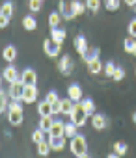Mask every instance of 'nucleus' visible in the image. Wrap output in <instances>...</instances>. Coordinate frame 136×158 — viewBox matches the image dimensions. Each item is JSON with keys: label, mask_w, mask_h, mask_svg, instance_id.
<instances>
[{"label": "nucleus", "mask_w": 136, "mask_h": 158, "mask_svg": "<svg viewBox=\"0 0 136 158\" xmlns=\"http://www.w3.org/2000/svg\"><path fill=\"white\" fill-rule=\"evenodd\" d=\"M36 99H37V88H36V86H24V91H23V102L32 104V102H36Z\"/></svg>", "instance_id": "nucleus-4"}, {"label": "nucleus", "mask_w": 136, "mask_h": 158, "mask_svg": "<svg viewBox=\"0 0 136 158\" xmlns=\"http://www.w3.org/2000/svg\"><path fill=\"white\" fill-rule=\"evenodd\" d=\"M23 91H24V82H23V80H17V82L10 84L8 95H10L11 101H21V102H23Z\"/></svg>", "instance_id": "nucleus-3"}, {"label": "nucleus", "mask_w": 136, "mask_h": 158, "mask_svg": "<svg viewBox=\"0 0 136 158\" xmlns=\"http://www.w3.org/2000/svg\"><path fill=\"white\" fill-rule=\"evenodd\" d=\"M6 108H10V104H8L6 93L2 91V93H0V112H6Z\"/></svg>", "instance_id": "nucleus-36"}, {"label": "nucleus", "mask_w": 136, "mask_h": 158, "mask_svg": "<svg viewBox=\"0 0 136 158\" xmlns=\"http://www.w3.org/2000/svg\"><path fill=\"white\" fill-rule=\"evenodd\" d=\"M86 6H88V10H91V11H97V10L101 8V0H86Z\"/></svg>", "instance_id": "nucleus-34"}, {"label": "nucleus", "mask_w": 136, "mask_h": 158, "mask_svg": "<svg viewBox=\"0 0 136 158\" xmlns=\"http://www.w3.org/2000/svg\"><path fill=\"white\" fill-rule=\"evenodd\" d=\"M54 125V119H52V115H43L41 117V121H39V128L41 130H45L47 134H49V130H50V127Z\"/></svg>", "instance_id": "nucleus-19"}, {"label": "nucleus", "mask_w": 136, "mask_h": 158, "mask_svg": "<svg viewBox=\"0 0 136 158\" xmlns=\"http://www.w3.org/2000/svg\"><path fill=\"white\" fill-rule=\"evenodd\" d=\"M77 128H79V127H77L75 123H65V134H63V136H65V138H75V136H77Z\"/></svg>", "instance_id": "nucleus-30"}, {"label": "nucleus", "mask_w": 136, "mask_h": 158, "mask_svg": "<svg viewBox=\"0 0 136 158\" xmlns=\"http://www.w3.org/2000/svg\"><path fill=\"white\" fill-rule=\"evenodd\" d=\"M60 23H62V13H60V11H52V13L49 15V24H50V28H58Z\"/></svg>", "instance_id": "nucleus-23"}, {"label": "nucleus", "mask_w": 136, "mask_h": 158, "mask_svg": "<svg viewBox=\"0 0 136 158\" xmlns=\"http://www.w3.org/2000/svg\"><path fill=\"white\" fill-rule=\"evenodd\" d=\"M50 151H52V149H50L49 139H43V141H39V143H37V152H39L41 156H47Z\"/></svg>", "instance_id": "nucleus-26"}, {"label": "nucleus", "mask_w": 136, "mask_h": 158, "mask_svg": "<svg viewBox=\"0 0 136 158\" xmlns=\"http://www.w3.org/2000/svg\"><path fill=\"white\" fill-rule=\"evenodd\" d=\"M8 121H10L11 125H21V123H23V112L10 110V112H8Z\"/></svg>", "instance_id": "nucleus-17"}, {"label": "nucleus", "mask_w": 136, "mask_h": 158, "mask_svg": "<svg viewBox=\"0 0 136 158\" xmlns=\"http://www.w3.org/2000/svg\"><path fill=\"white\" fill-rule=\"evenodd\" d=\"M134 54H136V52H134Z\"/></svg>", "instance_id": "nucleus-48"}, {"label": "nucleus", "mask_w": 136, "mask_h": 158, "mask_svg": "<svg viewBox=\"0 0 136 158\" xmlns=\"http://www.w3.org/2000/svg\"><path fill=\"white\" fill-rule=\"evenodd\" d=\"M23 26H24L26 30H36V28H37V21H36L34 17L26 15V17L23 19Z\"/></svg>", "instance_id": "nucleus-29"}, {"label": "nucleus", "mask_w": 136, "mask_h": 158, "mask_svg": "<svg viewBox=\"0 0 136 158\" xmlns=\"http://www.w3.org/2000/svg\"><path fill=\"white\" fill-rule=\"evenodd\" d=\"M116 69H117V67H116L112 61L104 63V73H106V76H110V78H112V76H114V73H116Z\"/></svg>", "instance_id": "nucleus-35"}, {"label": "nucleus", "mask_w": 136, "mask_h": 158, "mask_svg": "<svg viewBox=\"0 0 136 158\" xmlns=\"http://www.w3.org/2000/svg\"><path fill=\"white\" fill-rule=\"evenodd\" d=\"M119 4H121V0H104V8L108 11H116L119 8Z\"/></svg>", "instance_id": "nucleus-31"}, {"label": "nucleus", "mask_w": 136, "mask_h": 158, "mask_svg": "<svg viewBox=\"0 0 136 158\" xmlns=\"http://www.w3.org/2000/svg\"><path fill=\"white\" fill-rule=\"evenodd\" d=\"M67 95H69L71 101L80 102V101H82V89H80V86H79V84H71L69 89H67Z\"/></svg>", "instance_id": "nucleus-10"}, {"label": "nucleus", "mask_w": 136, "mask_h": 158, "mask_svg": "<svg viewBox=\"0 0 136 158\" xmlns=\"http://www.w3.org/2000/svg\"><path fill=\"white\" fill-rule=\"evenodd\" d=\"M132 121H134V123H136V112H134V114H132Z\"/></svg>", "instance_id": "nucleus-46"}, {"label": "nucleus", "mask_w": 136, "mask_h": 158, "mask_svg": "<svg viewBox=\"0 0 136 158\" xmlns=\"http://www.w3.org/2000/svg\"><path fill=\"white\" fill-rule=\"evenodd\" d=\"M71 8H73V13H75V17H77V15H82V13L86 11V8H88V6H86V4H82L80 0H73V2H71Z\"/></svg>", "instance_id": "nucleus-22"}, {"label": "nucleus", "mask_w": 136, "mask_h": 158, "mask_svg": "<svg viewBox=\"0 0 136 158\" xmlns=\"http://www.w3.org/2000/svg\"><path fill=\"white\" fill-rule=\"evenodd\" d=\"M80 104H82V108L86 110V114H88V115H93V114H95V104H93V101H91V99H82V101H80Z\"/></svg>", "instance_id": "nucleus-25"}, {"label": "nucleus", "mask_w": 136, "mask_h": 158, "mask_svg": "<svg viewBox=\"0 0 136 158\" xmlns=\"http://www.w3.org/2000/svg\"><path fill=\"white\" fill-rule=\"evenodd\" d=\"M45 130H41V128H37V130H34V134H32V139H34V143H39V141H43L45 139Z\"/></svg>", "instance_id": "nucleus-33"}, {"label": "nucleus", "mask_w": 136, "mask_h": 158, "mask_svg": "<svg viewBox=\"0 0 136 158\" xmlns=\"http://www.w3.org/2000/svg\"><path fill=\"white\" fill-rule=\"evenodd\" d=\"M127 151H129V147H127V143H121V141H117V143H114V152H116V154H119V156H121V154H125Z\"/></svg>", "instance_id": "nucleus-32"}, {"label": "nucleus", "mask_w": 136, "mask_h": 158, "mask_svg": "<svg viewBox=\"0 0 136 158\" xmlns=\"http://www.w3.org/2000/svg\"><path fill=\"white\" fill-rule=\"evenodd\" d=\"M45 101H49L50 104H54V102H58L60 99H58V95H56L54 91H49V93H47V99H45Z\"/></svg>", "instance_id": "nucleus-39"}, {"label": "nucleus", "mask_w": 136, "mask_h": 158, "mask_svg": "<svg viewBox=\"0 0 136 158\" xmlns=\"http://www.w3.org/2000/svg\"><path fill=\"white\" fill-rule=\"evenodd\" d=\"M37 112H39L41 117H43V115H52V104H50L49 101H41V102L37 104Z\"/></svg>", "instance_id": "nucleus-15"}, {"label": "nucleus", "mask_w": 136, "mask_h": 158, "mask_svg": "<svg viewBox=\"0 0 136 158\" xmlns=\"http://www.w3.org/2000/svg\"><path fill=\"white\" fill-rule=\"evenodd\" d=\"M75 48H77V52H79L80 56L86 54L88 43H86V37H84V35H77V37H75Z\"/></svg>", "instance_id": "nucleus-13"}, {"label": "nucleus", "mask_w": 136, "mask_h": 158, "mask_svg": "<svg viewBox=\"0 0 136 158\" xmlns=\"http://www.w3.org/2000/svg\"><path fill=\"white\" fill-rule=\"evenodd\" d=\"M10 24V19H6V17H0V26H2V28H6Z\"/></svg>", "instance_id": "nucleus-43"}, {"label": "nucleus", "mask_w": 136, "mask_h": 158, "mask_svg": "<svg viewBox=\"0 0 136 158\" xmlns=\"http://www.w3.org/2000/svg\"><path fill=\"white\" fill-rule=\"evenodd\" d=\"M4 80H8L10 84H13V82L21 80V76H19V73H17V69H15L13 65H10V67H6V69H4Z\"/></svg>", "instance_id": "nucleus-9"}, {"label": "nucleus", "mask_w": 136, "mask_h": 158, "mask_svg": "<svg viewBox=\"0 0 136 158\" xmlns=\"http://www.w3.org/2000/svg\"><path fill=\"white\" fill-rule=\"evenodd\" d=\"M58 67H60V71L63 73V74H71L73 73V61H71V58L69 56H62L60 58V61H58Z\"/></svg>", "instance_id": "nucleus-7"}, {"label": "nucleus", "mask_w": 136, "mask_h": 158, "mask_svg": "<svg viewBox=\"0 0 136 158\" xmlns=\"http://www.w3.org/2000/svg\"><path fill=\"white\" fill-rule=\"evenodd\" d=\"M69 117H71V123H75L77 127H82L86 123V119H88V114H86V110L82 108L80 102H75V108H73Z\"/></svg>", "instance_id": "nucleus-1"}, {"label": "nucleus", "mask_w": 136, "mask_h": 158, "mask_svg": "<svg viewBox=\"0 0 136 158\" xmlns=\"http://www.w3.org/2000/svg\"><path fill=\"white\" fill-rule=\"evenodd\" d=\"M108 158H119V154H116V152H112V154H108Z\"/></svg>", "instance_id": "nucleus-45"}, {"label": "nucleus", "mask_w": 136, "mask_h": 158, "mask_svg": "<svg viewBox=\"0 0 136 158\" xmlns=\"http://www.w3.org/2000/svg\"><path fill=\"white\" fill-rule=\"evenodd\" d=\"M123 76H125V71H123V69H121V67H117V69H116V73H114V76H112V78H114V80H121V78H123Z\"/></svg>", "instance_id": "nucleus-42"}, {"label": "nucleus", "mask_w": 136, "mask_h": 158, "mask_svg": "<svg viewBox=\"0 0 136 158\" xmlns=\"http://www.w3.org/2000/svg\"><path fill=\"white\" fill-rule=\"evenodd\" d=\"M11 13H13V4H11V2H4V4H2V8H0V17L10 19V17H11Z\"/></svg>", "instance_id": "nucleus-27"}, {"label": "nucleus", "mask_w": 136, "mask_h": 158, "mask_svg": "<svg viewBox=\"0 0 136 158\" xmlns=\"http://www.w3.org/2000/svg\"><path fill=\"white\" fill-rule=\"evenodd\" d=\"M63 134H65V123L54 121V125H52L50 130H49V138H60V136H63Z\"/></svg>", "instance_id": "nucleus-8"}, {"label": "nucleus", "mask_w": 136, "mask_h": 158, "mask_svg": "<svg viewBox=\"0 0 136 158\" xmlns=\"http://www.w3.org/2000/svg\"><path fill=\"white\" fill-rule=\"evenodd\" d=\"M129 35L130 37H136V19H132L129 23Z\"/></svg>", "instance_id": "nucleus-38"}, {"label": "nucleus", "mask_w": 136, "mask_h": 158, "mask_svg": "<svg viewBox=\"0 0 136 158\" xmlns=\"http://www.w3.org/2000/svg\"><path fill=\"white\" fill-rule=\"evenodd\" d=\"M71 151H73V154H77V156H82V154H86V151H88V143H86V138L84 136H75V138H71Z\"/></svg>", "instance_id": "nucleus-2"}, {"label": "nucleus", "mask_w": 136, "mask_h": 158, "mask_svg": "<svg viewBox=\"0 0 136 158\" xmlns=\"http://www.w3.org/2000/svg\"><path fill=\"white\" fill-rule=\"evenodd\" d=\"M123 2H125L127 6H134V8H136V0H123Z\"/></svg>", "instance_id": "nucleus-44"}, {"label": "nucleus", "mask_w": 136, "mask_h": 158, "mask_svg": "<svg viewBox=\"0 0 136 158\" xmlns=\"http://www.w3.org/2000/svg\"><path fill=\"white\" fill-rule=\"evenodd\" d=\"M91 125H93L95 130H103V128L106 127V115H103V114H93V115H91Z\"/></svg>", "instance_id": "nucleus-11"}, {"label": "nucleus", "mask_w": 136, "mask_h": 158, "mask_svg": "<svg viewBox=\"0 0 136 158\" xmlns=\"http://www.w3.org/2000/svg\"><path fill=\"white\" fill-rule=\"evenodd\" d=\"M58 11H60V13H62V17H65V19H73V17H75L73 8H71V2H69V4L60 2V4H58Z\"/></svg>", "instance_id": "nucleus-12"}, {"label": "nucleus", "mask_w": 136, "mask_h": 158, "mask_svg": "<svg viewBox=\"0 0 136 158\" xmlns=\"http://www.w3.org/2000/svg\"><path fill=\"white\" fill-rule=\"evenodd\" d=\"M73 108H75V101H71L69 97H67V99H62V114L71 115Z\"/></svg>", "instance_id": "nucleus-20"}, {"label": "nucleus", "mask_w": 136, "mask_h": 158, "mask_svg": "<svg viewBox=\"0 0 136 158\" xmlns=\"http://www.w3.org/2000/svg\"><path fill=\"white\" fill-rule=\"evenodd\" d=\"M50 39L54 41V43H63V39H65V32L63 30H60V28H50Z\"/></svg>", "instance_id": "nucleus-16"}, {"label": "nucleus", "mask_w": 136, "mask_h": 158, "mask_svg": "<svg viewBox=\"0 0 136 158\" xmlns=\"http://www.w3.org/2000/svg\"><path fill=\"white\" fill-rule=\"evenodd\" d=\"M49 143H50V149L52 151H62L65 147V136H60V138H49Z\"/></svg>", "instance_id": "nucleus-14"}, {"label": "nucleus", "mask_w": 136, "mask_h": 158, "mask_svg": "<svg viewBox=\"0 0 136 158\" xmlns=\"http://www.w3.org/2000/svg\"><path fill=\"white\" fill-rule=\"evenodd\" d=\"M97 58H99V48H95V47H93V48H88L86 54L82 56V60H84L86 63H90L91 60H97Z\"/></svg>", "instance_id": "nucleus-24"}, {"label": "nucleus", "mask_w": 136, "mask_h": 158, "mask_svg": "<svg viewBox=\"0 0 136 158\" xmlns=\"http://www.w3.org/2000/svg\"><path fill=\"white\" fill-rule=\"evenodd\" d=\"M103 69H104V67H103V63H101L99 58H97V60H91V61L88 63V71H90L91 74H99Z\"/></svg>", "instance_id": "nucleus-18"}, {"label": "nucleus", "mask_w": 136, "mask_h": 158, "mask_svg": "<svg viewBox=\"0 0 136 158\" xmlns=\"http://www.w3.org/2000/svg\"><path fill=\"white\" fill-rule=\"evenodd\" d=\"M58 114H62V99L52 104V115H58Z\"/></svg>", "instance_id": "nucleus-41"}, {"label": "nucleus", "mask_w": 136, "mask_h": 158, "mask_svg": "<svg viewBox=\"0 0 136 158\" xmlns=\"http://www.w3.org/2000/svg\"><path fill=\"white\" fill-rule=\"evenodd\" d=\"M15 58H17V48L13 45H8L4 48V60L6 61H15Z\"/></svg>", "instance_id": "nucleus-21"}, {"label": "nucleus", "mask_w": 136, "mask_h": 158, "mask_svg": "<svg viewBox=\"0 0 136 158\" xmlns=\"http://www.w3.org/2000/svg\"><path fill=\"white\" fill-rule=\"evenodd\" d=\"M41 2H43V0H30V2H28V8H30L32 11H39V10H41Z\"/></svg>", "instance_id": "nucleus-37"}, {"label": "nucleus", "mask_w": 136, "mask_h": 158, "mask_svg": "<svg viewBox=\"0 0 136 158\" xmlns=\"http://www.w3.org/2000/svg\"><path fill=\"white\" fill-rule=\"evenodd\" d=\"M8 110H17V112H23L21 101H11V102H10V108H8Z\"/></svg>", "instance_id": "nucleus-40"}, {"label": "nucleus", "mask_w": 136, "mask_h": 158, "mask_svg": "<svg viewBox=\"0 0 136 158\" xmlns=\"http://www.w3.org/2000/svg\"><path fill=\"white\" fill-rule=\"evenodd\" d=\"M125 52H129V54H134L136 52V37H127L125 39Z\"/></svg>", "instance_id": "nucleus-28"}, {"label": "nucleus", "mask_w": 136, "mask_h": 158, "mask_svg": "<svg viewBox=\"0 0 136 158\" xmlns=\"http://www.w3.org/2000/svg\"><path fill=\"white\" fill-rule=\"evenodd\" d=\"M21 80L24 82V86H36V82H37V74H36V71L34 69H24L23 71V74H21Z\"/></svg>", "instance_id": "nucleus-5"}, {"label": "nucleus", "mask_w": 136, "mask_h": 158, "mask_svg": "<svg viewBox=\"0 0 136 158\" xmlns=\"http://www.w3.org/2000/svg\"><path fill=\"white\" fill-rule=\"evenodd\" d=\"M43 48H45V52H47L50 58H56V56L60 54V43H54L52 39H45V41H43Z\"/></svg>", "instance_id": "nucleus-6"}, {"label": "nucleus", "mask_w": 136, "mask_h": 158, "mask_svg": "<svg viewBox=\"0 0 136 158\" xmlns=\"http://www.w3.org/2000/svg\"><path fill=\"white\" fill-rule=\"evenodd\" d=\"M79 158H90V154H82V156H79Z\"/></svg>", "instance_id": "nucleus-47"}]
</instances>
